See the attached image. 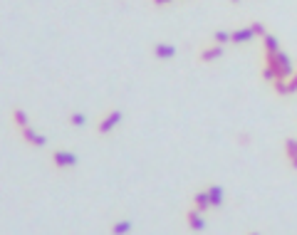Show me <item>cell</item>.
<instances>
[{
  "mask_svg": "<svg viewBox=\"0 0 297 235\" xmlns=\"http://www.w3.org/2000/svg\"><path fill=\"white\" fill-rule=\"evenodd\" d=\"M295 72V64L287 52H262V70H260V77L265 79L268 84H273L275 79H287Z\"/></svg>",
  "mask_w": 297,
  "mask_h": 235,
  "instance_id": "cell-1",
  "label": "cell"
},
{
  "mask_svg": "<svg viewBox=\"0 0 297 235\" xmlns=\"http://www.w3.org/2000/svg\"><path fill=\"white\" fill-rule=\"evenodd\" d=\"M122 117H124V114H122L119 109H107L102 117L97 119V124H94L97 134H99V137H107V134H111V131H114L119 124H122Z\"/></svg>",
  "mask_w": 297,
  "mask_h": 235,
  "instance_id": "cell-2",
  "label": "cell"
},
{
  "mask_svg": "<svg viewBox=\"0 0 297 235\" xmlns=\"http://www.w3.org/2000/svg\"><path fill=\"white\" fill-rule=\"evenodd\" d=\"M50 163L55 171H67V169H74L79 163V156L74 151H67V149H55L50 154Z\"/></svg>",
  "mask_w": 297,
  "mask_h": 235,
  "instance_id": "cell-3",
  "label": "cell"
},
{
  "mask_svg": "<svg viewBox=\"0 0 297 235\" xmlns=\"http://www.w3.org/2000/svg\"><path fill=\"white\" fill-rule=\"evenodd\" d=\"M225 55V47L223 45H216V42H205L203 47L198 50V62L201 64H211V62H216V59H221Z\"/></svg>",
  "mask_w": 297,
  "mask_h": 235,
  "instance_id": "cell-4",
  "label": "cell"
},
{
  "mask_svg": "<svg viewBox=\"0 0 297 235\" xmlns=\"http://www.w3.org/2000/svg\"><path fill=\"white\" fill-rule=\"evenodd\" d=\"M18 134H20V139H22L27 146H33V149H42V146L47 144V137H45L42 131H37L33 124H27L25 129H20Z\"/></svg>",
  "mask_w": 297,
  "mask_h": 235,
  "instance_id": "cell-5",
  "label": "cell"
},
{
  "mask_svg": "<svg viewBox=\"0 0 297 235\" xmlns=\"http://www.w3.org/2000/svg\"><path fill=\"white\" fill-rule=\"evenodd\" d=\"M186 228L188 230H193V233H201V230H205V218H203V213L198 211V208H188L186 211Z\"/></svg>",
  "mask_w": 297,
  "mask_h": 235,
  "instance_id": "cell-6",
  "label": "cell"
},
{
  "mask_svg": "<svg viewBox=\"0 0 297 235\" xmlns=\"http://www.w3.org/2000/svg\"><path fill=\"white\" fill-rule=\"evenodd\" d=\"M282 154H285V161L287 166L297 171V137H287L282 141Z\"/></svg>",
  "mask_w": 297,
  "mask_h": 235,
  "instance_id": "cell-7",
  "label": "cell"
},
{
  "mask_svg": "<svg viewBox=\"0 0 297 235\" xmlns=\"http://www.w3.org/2000/svg\"><path fill=\"white\" fill-rule=\"evenodd\" d=\"M151 55L156 59H161V62H166V59H173L176 57V47L171 45V42H154V47H151Z\"/></svg>",
  "mask_w": 297,
  "mask_h": 235,
  "instance_id": "cell-8",
  "label": "cell"
},
{
  "mask_svg": "<svg viewBox=\"0 0 297 235\" xmlns=\"http://www.w3.org/2000/svg\"><path fill=\"white\" fill-rule=\"evenodd\" d=\"M255 35H253V30H250V25H245V27H235V30H230V45H248V42H253Z\"/></svg>",
  "mask_w": 297,
  "mask_h": 235,
  "instance_id": "cell-9",
  "label": "cell"
},
{
  "mask_svg": "<svg viewBox=\"0 0 297 235\" xmlns=\"http://www.w3.org/2000/svg\"><path fill=\"white\" fill-rule=\"evenodd\" d=\"M191 206H193V208H198L201 213L211 211V198H208V191H205V188H198V191L191 196Z\"/></svg>",
  "mask_w": 297,
  "mask_h": 235,
  "instance_id": "cell-10",
  "label": "cell"
},
{
  "mask_svg": "<svg viewBox=\"0 0 297 235\" xmlns=\"http://www.w3.org/2000/svg\"><path fill=\"white\" fill-rule=\"evenodd\" d=\"M10 121H13L15 131H20V129H25V126L30 124V117H27V112H25L22 107H13V109H10Z\"/></svg>",
  "mask_w": 297,
  "mask_h": 235,
  "instance_id": "cell-11",
  "label": "cell"
},
{
  "mask_svg": "<svg viewBox=\"0 0 297 235\" xmlns=\"http://www.w3.org/2000/svg\"><path fill=\"white\" fill-rule=\"evenodd\" d=\"M205 191H208V198H211V208H221L225 203V193H223V188L218 183H208Z\"/></svg>",
  "mask_w": 297,
  "mask_h": 235,
  "instance_id": "cell-12",
  "label": "cell"
},
{
  "mask_svg": "<svg viewBox=\"0 0 297 235\" xmlns=\"http://www.w3.org/2000/svg\"><path fill=\"white\" fill-rule=\"evenodd\" d=\"M262 52H278L280 50V40H278V35H273L270 30L262 35Z\"/></svg>",
  "mask_w": 297,
  "mask_h": 235,
  "instance_id": "cell-13",
  "label": "cell"
},
{
  "mask_svg": "<svg viewBox=\"0 0 297 235\" xmlns=\"http://www.w3.org/2000/svg\"><path fill=\"white\" fill-rule=\"evenodd\" d=\"M131 230H134V223L127 220V218H119V220H114V223L109 225V233H116V235L131 233Z\"/></svg>",
  "mask_w": 297,
  "mask_h": 235,
  "instance_id": "cell-14",
  "label": "cell"
},
{
  "mask_svg": "<svg viewBox=\"0 0 297 235\" xmlns=\"http://www.w3.org/2000/svg\"><path fill=\"white\" fill-rule=\"evenodd\" d=\"M67 124L74 126V129H82V126L87 124V117H84L82 112H70V114H67Z\"/></svg>",
  "mask_w": 297,
  "mask_h": 235,
  "instance_id": "cell-15",
  "label": "cell"
},
{
  "mask_svg": "<svg viewBox=\"0 0 297 235\" xmlns=\"http://www.w3.org/2000/svg\"><path fill=\"white\" fill-rule=\"evenodd\" d=\"M211 42H216V45H230V30H216L213 35H211Z\"/></svg>",
  "mask_w": 297,
  "mask_h": 235,
  "instance_id": "cell-16",
  "label": "cell"
},
{
  "mask_svg": "<svg viewBox=\"0 0 297 235\" xmlns=\"http://www.w3.org/2000/svg\"><path fill=\"white\" fill-rule=\"evenodd\" d=\"M250 30H253V35H255V38H262V35L268 32L265 22H260V20H253V22H250Z\"/></svg>",
  "mask_w": 297,
  "mask_h": 235,
  "instance_id": "cell-17",
  "label": "cell"
},
{
  "mask_svg": "<svg viewBox=\"0 0 297 235\" xmlns=\"http://www.w3.org/2000/svg\"><path fill=\"white\" fill-rule=\"evenodd\" d=\"M176 0H151V5L154 8H168V5H173Z\"/></svg>",
  "mask_w": 297,
  "mask_h": 235,
  "instance_id": "cell-18",
  "label": "cell"
},
{
  "mask_svg": "<svg viewBox=\"0 0 297 235\" xmlns=\"http://www.w3.org/2000/svg\"><path fill=\"white\" fill-rule=\"evenodd\" d=\"M230 3H235V5H238V3H241V0H230Z\"/></svg>",
  "mask_w": 297,
  "mask_h": 235,
  "instance_id": "cell-19",
  "label": "cell"
}]
</instances>
